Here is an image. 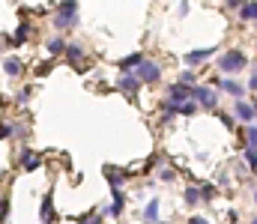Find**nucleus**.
Returning a JSON list of instances; mask_svg holds the SVG:
<instances>
[{"label":"nucleus","mask_w":257,"mask_h":224,"mask_svg":"<svg viewBox=\"0 0 257 224\" xmlns=\"http://www.w3.org/2000/svg\"><path fill=\"white\" fill-rule=\"evenodd\" d=\"M159 224H168V221H159Z\"/></svg>","instance_id":"41"},{"label":"nucleus","mask_w":257,"mask_h":224,"mask_svg":"<svg viewBox=\"0 0 257 224\" xmlns=\"http://www.w3.org/2000/svg\"><path fill=\"white\" fill-rule=\"evenodd\" d=\"M6 218H9V197L0 192V224H3Z\"/></svg>","instance_id":"31"},{"label":"nucleus","mask_w":257,"mask_h":224,"mask_svg":"<svg viewBox=\"0 0 257 224\" xmlns=\"http://www.w3.org/2000/svg\"><path fill=\"white\" fill-rule=\"evenodd\" d=\"M15 159H18V165H21L24 173H33V170H39L45 165V156L36 153V149H30V146H21L18 153H15Z\"/></svg>","instance_id":"8"},{"label":"nucleus","mask_w":257,"mask_h":224,"mask_svg":"<svg viewBox=\"0 0 257 224\" xmlns=\"http://www.w3.org/2000/svg\"><path fill=\"white\" fill-rule=\"evenodd\" d=\"M159 215H162V200L159 197H150V200L143 203V209H141V221L143 224H159L162 221Z\"/></svg>","instance_id":"14"},{"label":"nucleus","mask_w":257,"mask_h":224,"mask_svg":"<svg viewBox=\"0 0 257 224\" xmlns=\"http://www.w3.org/2000/svg\"><path fill=\"white\" fill-rule=\"evenodd\" d=\"M156 176H159V182H165V185L176 182V170H173V168H168V165H165V168H159V173H156Z\"/></svg>","instance_id":"28"},{"label":"nucleus","mask_w":257,"mask_h":224,"mask_svg":"<svg viewBox=\"0 0 257 224\" xmlns=\"http://www.w3.org/2000/svg\"><path fill=\"white\" fill-rule=\"evenodd\" d=\"M39 221H42V224H54V221H57V212H54V197H51V195H45V197H42Z\"/></svg>","instance_id":"21"},{"label":"nucleus","mask_w":257,"mask_h":224,"mask_svg":"<svg viewBox=\"0 0 257 224\" xmlns=\"http://www.w3.org/2000/svg\"><path fill=\"white\" fill-rule=\"evenodd\" d=\"M129 170H123V168H114V165H105V182L111 185L114 192H123L126 185H129Z\"/></svg>","instance_id":"12"},{"label":"nucleus","mask_w":257,"mask_h":224,"mask_svg":"<svg viewBox=\"0 0 257 224\" xmlns=\"http://www.w3.org/2000/svg\"><path fill=\"white\" fill-rule=\"evenodd\" d=\"M218 54V45H209V48H195V51H189L186 57H182V66L186 69H200L203 63H209V57H215Z\"/></svg>","instance_id":"11"},{"label":"nucleus","mask_w":257,"mask_h":224,"mask_svg":"<svg viewBox=\"0 0 257 224\" xmlns=\"http://www.w3.org/2000/svg\"><path fill=\"white\" fill-rule=\"evenodd\" d=\"M165 99L173 102V105H182V102H189V99H192V87H189V84H182V81H173V84H168Z\"/></svg>","instance_id":"13"},{"label":"nucleus","mask_w":257,"mask_h":224,"mask_svg":"<svg viewBox=\"0 0 257 224\" xmlns=\"http://www.w3.org/2000/svg\"><path fill=\"white\" fill-rule=\"evenodd\" d=\"M75 224H105V215H102L99 209H93V212H84Z\"/></svg>","instance_id":"25"},{"label":"nucleus","mask_w":257,"mask_h":224,"mask_svg":"<svg viewBox=\"0 0 257 224\" xmlns=\"http://www.w3.org/2000/svg\"><path fill=\"white\" fill-rule=\"evenodd\" d=\"M242 146H254L257 149V123L242 126Z\"/></svg>","instance_id":"22"},{"label":"nucleus","mask_w":257,"mask_h":224,"mask_svg":"<svg viewBox=\"0 0 257 224\" xmlns=\"http://www.w3.org/2000/svg\"><path fill=\"white\" fill-rule=\"evenodd\" d=\"M230 114H233V120H236L239 126H251V123H257V108H254L251 99H236V102L230 105Z\"/></svg>","instance_id":"6"},{"label":"nucleus","mask_w":257,"mask_h":224,"mask_svg":"<svg viewBox=\"0 0 257 224\" xmlns=\"http://www.w3.org/2000/svg\"><path fill=\"white\" fill-rule=\"evenodd\" d=\"M215 114H218V120H222L228 129H233L236 126V120H233V114H225V111H215Z\"/></svg>","instance_id":"33"},{"label":"nucleus","mask_w":257,"mask_h":224,"mask_svg":"<svg viewBox=\"0 0 257 224\" xmlns=\"http://www.w3.org/2000/svg\"><path fill=\"white\" fill-rule=\"evenodd\" d=\"M3 75H6V78H21V75H24V60L18 57V54H9V57H3Z\"/></svg>","instance_id":"17"},{"label":"nucleus","mask_w":257,"mask_h":224,"mask_svg":"<svg viewBox=\"0 0 257 224\" xmlns=\"http://www.w3.org/2000/svg\"><path fill=\"white\" fill-rule=\"evenodd\" d=\"M242 3H245V0H222V6H225L228 12H236V9H239Z\"/></svg>","instance_id":"35"},{"label":"nucleus","mask_w":257,"mask_h":224,"mask_svg":"<svg viewBox=\"0 0 257 224\" xmlns=\"http://www.w3.org/2000/svg\"><path fill=\"white\" fill-rule=\"evenodd\" d=\"M209 87H215L218 93L230 96L233 102L248 96V87H245V81H239V78H225V75H215V78H209Z\"/></svg>","instance_id":"3"},{"label":"nucleus","mask_w":257,"mask_h":224,"mask_svg":"<svg viewBox=\"0 0 257 224\" xmlns=\"http://www.w3.org/2000/svg\"><path fill=\"white\" fill-rule=\"evenodd\" d=\"M200 192H203V203H215V195H218V189H215V185L200 182Z\"/></svg>","instance_id":"29"},{"label":"nucleus","mask_w":257,"mask_h":224,"mask_svg":"<svg viewBox=\"0 0 257 224\" xmlns=\"http://www.w3.org/2000/svg\"><path fill=\"white\" fill-rule=\"evenodd\" d=\"M114 87H117L123 96H129L132 102H138V90H141L143 84H141V78H138V72H120Z\"/></svg>","instance_id":"7"},{"label":"nucleus","mask_w":257,"mask_h":224,"mask_svg":"<svg viewBox=\"0 0 257 224\" xmlns=\"http://www.w3.org/2000/svg\"><path fill=\"white\" fill-rule=\"evenodd\" d=\"M215 69H218V75H225V78H236L239 72L248 69V54L242 48H228L222 57H215Z\"/></svg>","instance_id":"2"},{"label":"nucleus","mask_w":257,"mask_h":224,"mask_svg":"<svg viewBox=\"0 0 257 224\" xmlns=\"http://www.w3.org/2000/svg\"><path fill=\"white\" fill-rule=\"evenodd\" d=\"M3 48H6V42H3V36H0V57H3Z\"/></svg>","instance_id":"39"},{"label":"nucleus","mask_w":257,"mask_h":224,"mask_svg":"<svg viewBox=\"0 0 257 224\" xmlns=\"http://www.w3.org/2000/svg\"><path fill=\"white\" fill-rule=\"evenodd\" d=\"M182 203H186L189 209H198L203 203V192H200V182H192L182 189Z\"/></svg>","instance_id":"15"},{"label":"nucleus","mask_w":257,"mask_h":224,"mask_svg":"<svg viewBox=\"0 0 257 224\" xmlns=\"http://www.w3.org/2000/svg\"><path fill=\"white\" fill-rule=\"evenodd\" d=\"M176 15H179V18H186V15H189V0H179V9H176Z\"/></svg>","instance_id":"37"},{"label":"nucleus","mask_w":257,"mask_h":224,"mask_svg":"<svg viewBox=\"0 0 257 224\" xmlns=\"http://www.w3.org/2000/svg\"><path fill=\"white\" fill-rule=\"evenodd\" d=\"M54 30L57 33H69L81 24V3L78 0H60L57 9H54V18H51Z\"/></svg>","instance_id":"1"},{"label":"nucleus","mask_w":257,"mask_h":224,"mask_svg":"<svg viewBox=\"0 0 257 224\" xmlns=\"http://www.w3.org/2000/svg\"><path fill=\"white\" fill-rule=\"evenodd\" d=\"M218 96H222V93H218L215 87H209V84H195L192 87V99L198 102L200 111H212V114H215V111H218Z\"/></svg>","instance_id":"4"},{"label":"nucleus","mask_w":257,"mask_h":224,"mask_svg":"<svg viewBox=\"0 0 257 224\" xmlns=\"http://www.w3.org/2000/svg\"><path fill=\"white\" fill-rule=\"evenodd\" d=\"M54 63H57L54 57H48V60H42L39 66H36V69H33V75H36V78H45V75H48V72L54 69Z\"/></svg>","instance_id":"27"},{"label":"nucleus","mask_w":257,"mask_h":224,"mask_svg":"<svg viewBox=\"0 0 257 224\" xmlns=\"http://www.w3.org/2000/svg\"><path fill=\"white\" fill-rule=\"evenodd\" d=\"M176 81H182V84L195 87V84H198V69H182V72L176 75Z\"/></svg>","instance_id":"26"},{"label":"nucleus","mask_w":257,"mask_h":224,"mask_svg":"<svg viewBox=\"0 0 257 224\" xmlns=\"http://www.w3.org/2000/svg\"><path fill=\"white\" fill-rule=\"evenodd\" d=\"M30 96H33V84H27V87H24V90H21V93L15 96V102H18V105H24V102H27Z\"/></svg>","instance_id":"34"},{"label":"nucleus","mask_w":257,"mask_h":224,"mask_svg":"<svg viewBox=\"0 0 257 224\" xmlns=\"http://www.w3.org/2000/svg\"><path fill=\"white\" fill-rule=\"evenodd\" d=\"M143 60H146V57H143L141 51H132V54H126V57H120V60H117V66H120V72H135Z\"/></svg>","instance_id":"20"},{"label":"nucleus","mask_w":257,"mask_h":224,"mask_svg":"<svg viewBox=\"0 0 257 224\" xmlns=\"http://www.w3.org/2000/svg\"><path fill=\"white\" fill-rule=\"evenodd\" d=\"M33 33H36V24L24 18V21L18 24L15 36H12V48H15V45H24V42H30V39H33Z\"/></svg>","instance_id":"18"},{"label":"nucleus","mask_w":257,"mask_h":224,"mask_svg":"<svg viewBox=\"0 0 257 224\" xmlns=\"http://www.w3.org/2000/svg\"><path fill=\"white\" fill-rule=\"evenodd\" d=\"M0 140H12V120L0 117Z\"/></svg>","instance_id":"30"},{"label":"nucleus","mask_w":257,"mask_h":224,"mask_svg":"<svg viewBox=\"0 0 257 224\" xmlns=\"http://www.w3.org/2000/svg\"><path fill=\"white\" fill-rule=\"evenodd\" d=\"M245 87H248V93H257V63H254V66H251V72H248Z\"/></svg>","instance_id":"32"},{"label":"nucleus","mask_w":257,"mask_h":224,"mask_svg":"<svg viewBox=\"0 0 257 224\" xmlns=\"http://www.w3.org/2000/svg\"><path fill=\"white\" fill-rule=\"evenodd\" d=\"M248 224H257V215H254V218H251V221H248Z\"/></svg>","instance_id":"40"},{"label":"nucleus","mask_w":257,"mask_h":224,"mask_svg":"<svg viewBox=\"0 0 257 224\" xmlns=\"http://www.w3.org/2000/svg\"><path fill=\"white\" fill-rule=\"evenodd\" d=\"M66 45H69V42H66L63 33H54V36H48V39H45V51H48V57H54V60L66 54Z\"/></svg>","instance_id":"16"},{"label":"nucleus","mask_w":257,"mask_h":224,"mask_svg":"<svg viewBox=\"0 0 257 224\" xmlns=\"http://www.w3.org/2000/svg\"><path fill=\"white\" fill-rule=\"evenodd\" d=\"M251 203L257 206V185H251Z\"/></svg>","instance_id":"38"},{"label":"nucleus","mask_w":257,"mask_h":224,"mask_svg":"<svg viewBox=\"0 0 257 224\" xmlns=\"http://www.w3.org/2000/svg\"><path fill=\"white\" fill-rule=\"evenodd\" d=\"M236 15H239L242 24H254L257 27V0H245V3L236 9Z\"/></svg>","instance_id":"19"},{"label":"nucleus","mask_w":257,"mask_h":224,"mask_svg":"<svg viewBox=\"0 0 257 224\" xmlns=\"http://www.w3.org/2000/svg\"><path fill=\"white\" fill-rule=\"evenodd\" d=\"M186 224H212V221H209L206 215H192V218H189Z\"/></svg>","instance_id":"36"},{"label":"nucleus","mask_w":257,"mask_h":224,"mask_svg":"<svg viewBox=\"0 0 257 224\" xmlns=\"http://www.w3.org/2000/svg\"><path fill=\"white\" fill-rule=\"evenodd\" d=\"M126 206H129V197H126V189L123 192H114V197H111V203H102V206H96L105 218H120L123 212H126Z\"/></svg>","instance_id":"10"},{"label":"nucleus","mask_w":257,"mask_h":224,"mask_svg":"<svg viewBox=\"0 0 257 224\" xmlns=\"http://www.w3.org/2000/svg\"><path fill=\"white\" fill-rule=\"evenodd\" d=\"M63 60H66L72 69H75V72H84V69H87V48H84L81 42H69Z\"/></svg>","instance_id":"9"},{"label":"nucleus","mask_w":257,"mask_h":224,"mask_svg":"<svg viewBox=\"0 0 257 224\" xmlns=\"http://www.w3.org/2000/svg\"><path fill=\"white\" fill-rule=\"evenodd\" d=\"M242 165H245L251 173H257V149H254V146H245V149H242Z\"/></svg>","instance_id":"23"},{"label":"nucleus","mask_w":257,"mask_h":224,"mask_svg":"<svg viewBox=\"0 0 257 224\" xmlns=\"http://www.w3.org/2000/svg\"><path fill=\"white\" fill-rule=\"evenodd\" d=\"M198 102L195 99H189V102H182V105H176V117H195L198 114Z\"/></svg>","instance_id":"24"},{"label":"nucleus","mask_w":257,"mask_h":224,"mask_svg":"<svg viewBox=\"0 0 257 224\" xmlns=\"http://www.w3.org/2000/svg\"><path fill=\"white\" fill-rule=\"evenodd\" d=\"M138 78H141V84L143 87H156V84H162V75H165V69H162V63H156L153 57H146L138 69Z\"/></svg>","instance_id":"5"}]
</instances>
